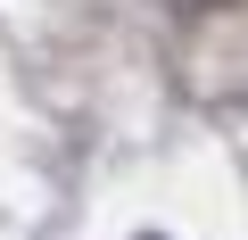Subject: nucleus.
Instances as JSON below:
<instances>
[{"mask_svg":"<svg viewBox=\"0 0 248 240\" xmlns=\"http://www.w3.org/2000/svg\"><path fill=\"white\" fill-rule=\"evenodd\" d=\"M141 240H157V232H141Z\"/></svg>","mask_w":248,"mask_h":240,"instance_id":"obj_1","label":"nucleus"}]
</instances>
